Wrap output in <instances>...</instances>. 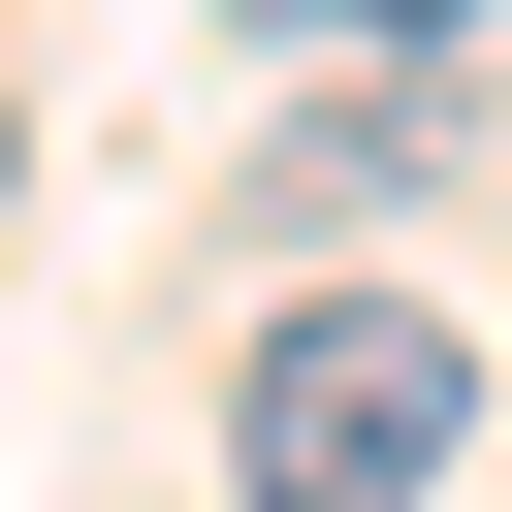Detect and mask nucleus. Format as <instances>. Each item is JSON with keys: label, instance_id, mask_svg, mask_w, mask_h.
Wrapping results in <instances>:
<instances>
[{"label": "nucleus", "instance_id": "f257e3e1", "mask_svg": "<svg viewBox=\"0 0 512 512\" xmlns=\"http://www.w3.org/2000/svg\"><path fill=\"white\" fill-rule=\"evenodd\" d=\"M448 416H480V352H448L416 288H288L256 384H224V512H416Z\"/></svg>", "mask_w": 512, "mask_h": 512}, {"label": "nucleus", "instance_id": "f03ea898", "mask_svg": "<svg viewBox=\"0 0 512 512\" xmlns=\"http://www.w3.org/2000/svg\"><path fill=\"white\" fill-rule=\"evenodd\" d=\"M320 32H384V64H448V32H480V0H320Z\"/></svg>", "mask_w": 512, "mask_h": 512}]
</instances>
